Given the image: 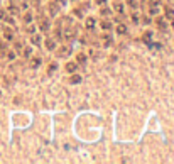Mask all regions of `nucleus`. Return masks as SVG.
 Instances as JSON below:
<instances>
[{"mask_svg":"<svg viewBox=\"0 0 174 164\" xmlns=\"http://www.w3.org/2000/svg\"><path fill=\"white\" fill-rule=\"evenodd\" d=\"M39 26H41V29L44 31V32H48V31H49V24L46 22V19H41V20H39Z\"/></svg>","mask_w":174,"mask_h":164,"instance_id":"nucleus-1","label":"nucleus"},{"mask_svg":"<svg viewBox=\"0 0 174 164\" xmlns=\"http://www.w3.org/2000/svg\"><path fill=\"white\" fill-rule=\"evenodd\" d=\"M117 32L118 34H125L127 32V27L124 26V24H117Z\"/></svg>","mask_w":174,"mask_h":164,"instance_id":"nucleus-2","label":"nucleus"},{"mask_svg":"<svg viewBox=\"0 0 174 164\" xmlns=\"http://www.w3.org/2000/svg\"><path fill=\"white\" fill-rule=\"evenodd\" d=\"M3 36H5V39H9V41H10V39H14V32H12L10 29H5V31H3Z\"/></svg>","mask_w":174,"mask_h":164,"instance_id":"nucleus-3","label":"nucleus"},{"mask_svg":"<svg viewBox=\"0 0 174 164\" xmlns=\"http://www.w3.org/2000/svg\"><path fill=\"white\" fill-rule=\"evenodd\" d=\"M46 48H48V49H54V41H53V39H48V41H46Z\"/></svg>","mask_w":174,"mask_h":164,"instance_id":"nucleus-4","label":"nucleus"},{"mask_svg":"<svg viewBox=\"0 0 174 164\" xmlns=\"http://www.w3.org/2000/svg\"><path fill=\"white\" fill-rule=\"evenodd\" d=\"M113 7H115V10H117V12H120V14L124 12V5H122V3H117V2H115Z\"/></svg>","mask_w":174,"mask_h":164,"instance_id":"nucleus-5","label":"nucleus"},{"mask_svg":"<svg viewBox=\"0 0 174 164\" xmlns=\"http://www.w3.org/2000/svg\"><path fill=\"white\" fill-rule=\"evenodd\" d=\"M157 26H159V29H166V22H164V19H157Z\"/></svg>","mask_w":174,"mask_h":164,"instance_id":"nucleus-6","label":"nucleus"},{"mask_svg":"<svg viewBox=\"0 0 174 164\" xmlns=\"http://www.w3.org/2000/svg\"><path fill=\"white\" fill-rule=\"evenodd\" d=\"M151 39H152V32H146V36H144V41L151 42Z\"/></svg>","mask_w":174,"mask_h":164,"instance_id":"nucleus-7","label":"nucleus"},{"mask_svg":"<svg viewBox=\"0 0 174 164\" xmlns=\"http://www.w3.org/2000/svg\"><path fill=\"white\" fill-rule=\"evenodd\" d=\"M68 53H70V49H61V51H57V56H66Z\"/></svg>","mask_w":174,"mask_h":164,"instance_id":"nucleus-8","label":"nucleus"},{"mask_svg":"<svg viewBox=\"0 0 174 164\" xmlns=\"http://www.w3.org/2000/svg\"><path fill=\"white\" fill-rule=\"evenodd\" d=\"M66 69H68V71H74V69H76V65H74V63H70V65L66 66Z\"/></svg>","mask_w":174,"mask_h":164,"instance_id":"nucleus-9","label":"nucleus"},{"mask_svg":"<svg viewBox=\"0 0 174 164\" xmlns=\"http://www.w3.org/2000/svg\"><path fill=\"white\" fill-rule=\"evenodd\" d=\"M78 61H79V63H81V65H85V61H86L85 54H78Z\"/></svg>","mask_w":174,"mask_h":164,"instance_id":"nucleus-10","label":"nucleus"},{"mask_svg":"<svg viewBox=\"0 0 174 164\" xmlns=\"http://www.w3.org/2000/svg\"><path fill=\"white\" fill-rule=\"evenodd\" d=\"M39 65H41V59H39V58H36V59H32V66H39Z\"/></svg>","mask_w":174,"mask_h":164,"instance_id":"nucleus-11","label":"nucleus"},{"mask_svg":"<svg viewBox=\"0 0 174 164\" xmlns=\"http://www.w3.org/2000/svg\"><path fill=\"white\" fill-rule=\"evenodd\" d=\"M101 29H110V22H107V20L101 22Z\"/></svg>","mask_w":174,"mask_h":164,"instance_id":"nucleus-12","label":"nucleus"},{"mask_svg":"<svg viewBox=\"0 0 174 164\" xmlns=\"http://www.w3.org/2000/svg\"><path fill=\"white\" fill-rule=\"evenodd\" d=\"M25 22H27V24L32 22V15H31V14H25Z\"/></svg>","mask_w":174,"mask_h":164,"instance_id":"nucleus-13","label":"nucleus"},{"mask_svg":"<svg viewBox=\"0 0 174 164\" xmlns=\"http://www.w3.org/2000/svg\"><path fill=\"white\" fill-rule=\"evenodd\" d=\"M79 80H81V78H79V76H73V78H71V81H73V83H78Z\"/></svg>","mask_w":174,"mask_h":164,"instance_id":"nucleus-14","label":"nucleus"},{"mask_svg":"<svg viewBox=\"0 0 174 164\" xmlns=\"http://www.w3.org/2000/svg\"><path fill=\"white\" fill-rule=\"evenodd\" d=\"M93 24H95V22H93V19H88V22H86V26H88V27H93Z\"/></svg>","mask_w":174,"mask_h":164,"instance_id":"nucleus-15","label":"nucleus"},{"mask_svg":"<svg viewBox=\"0 0 174 164\" xmlns=\"http://www.w3.org/2000/svg\"><path fill=\"white\" fill-rule=\"evenodd\" d=\"M129 5L132 7V9H135V7H137V5H135V2H132V0H129Z\"/></svg>","mask_w":174,"mask_h":164,"instance_id":"nucleus-16","label":"nucleus"},{"mask_svg":"<svg viewBox=\"0 0 174 164\" xmlns=\"http://www.w3.org/2000/svg\"><path fill=\"white\" fill-rule=\"evenodd\" d=\"M166 12H168V15H174V10H172V9H168Z\"/></svg>","mask_w":174,"mask_h":164,"instance_id":"nucleus-17","label":"nucleus"},{"mask_svg":"<svg viewBox=\"0 0 174 164\" xmlns=\"http://www.w3.org/2000/svg\"><path fill=\"white\" fill-rule=\"evenodd\" d=\"M0 19H7V17H5V14H3V10H2V9H0Z\"/></svg>","mask_w":174,"mask_h":164,"instance_id":"nucleus-18","label":"nucleus"},{"mask_svg":"<svg viewBox=\"0 0 174 164\" xmlns=\"http://www.w3.org/2000/svg\"><path fill=\"white\" fill-rule=\"evenodd\" d=\"M151 3H152V5L155 7V3H159V0H151Z\"/></svg>","mask_w":174,"mask_h":164,"instance_id":"nucleus-19","label":"nucleus"},{"mask_svg":"<svg viewBox=\"0 0 174 164\" xmlns=\"http://www.w3.org/2000/svg\"><path fill=\"white\" fill-rule=\"evenodd\" d=\"M105 2V0H98V3H103Z\"/></svg>","mask_w":174,"mask_h":164,"instance_id":"nucleus-20","label":"nucleus"},{"mask_svg":"<svg viewBox=\"0 0 174 164\" xmlns=\"http://www.w3.org/2000/svg\"><path fill=\"white\" fill-rule=\"evenodd\" d=\"M59 2H61V3H64V2H66V0H59Z\"/></svg>","mask_w":174,"mask_h":164,"instance_id":"nucleus-21","label":"nucleus"},{"mask_svg":"<svg viewBox=\"0 0 174 164\" xmlns=\"http://www.w3.org/2000/svg\"><path fill=\"white\" fill-rule=\"evenodd\" d=\"M172 26H174V22H172Z\"/></svg>","mask_w":174,"mask_h":164,"instance_id":"nucleus-22","label":"nucleus"}]
</instances>
